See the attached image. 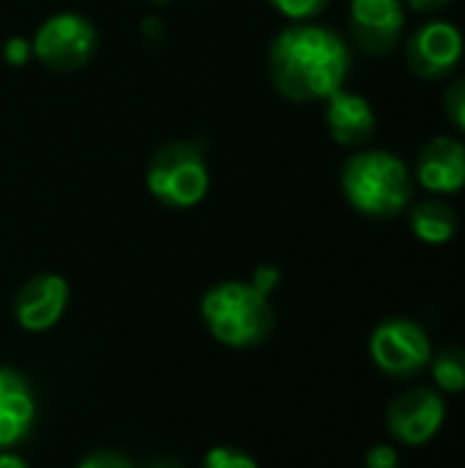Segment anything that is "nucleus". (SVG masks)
Listing matches in <instances>:
<instances>
[{
	"mask_svg": "<svg viewBox=\"0 0 465 468\" xmlns=\"http://www.w3.org/2000/svg\"><path fill=\"white\" fill-rule=\"evenodd\" d=\"M365 468H400V455L386 444H375L365 458Z\"/></svg>",
	"mask_w": 465,
	"mask_h": 468,
	"instance_id": "19",
	"label": "nucleus"
},
{
	"mask_svg": "<svg viewBox=\"0 0 465 468\" xmlns=\"http://www.w3.org/2000/svg\"><path fill=\"white\" fill-rule=\"evenodd\" d=\"M343 192L367 217H395L411 200L408 167L386 151H365L345 162Z\"/></svg>",
	"mask_w": 465,
	"mask_h": 468,
	"instance_id": "3",
	"label": "nucleus"
},
{
	"mask_svg": "<svg viewBox=\"0 0 465 468\" xmlns=\"http://www.w3.org/2000/svg\"><path fill=\"white\" fill-rule=\"evenodd\" d=\"M33 55L52 71H74L85 66L96 49V30L79 14H55L41 22L33 36Z\"/></svg>",
	"mask_w": 465,
	"mask_h": 468,
	"instance_id": "6",
	"label": "nucleus"
},
{
	"mask_svg": "<svg viewBox=\"0 0 465 468\" xmlns=\"http://www.w3.org/2000/svg\"><path fill=\"white\" fill-rule=\"evenodd\" d=\"M406 25L403 0H351V30L370 55L389 52Z\"/></svg>",
	"mask_w": 465,
	"mask_h": 468,
	"instance_id": "9",
	"label": "nucleus"
},
{
	"mask_svg": "<svg viewBox=\"0 0 465 468\" xmlns=\"http://www.w3.org/2000/svg\"><path fill=\"white\" fill-rule=\"evenodd\" d=\"M351 55L343 38L321 25L282 30L269 52V71L277 90L293 101L329 99L348 77Z\"/></svg>",
	"mask_w": 465,
	"mask_h": 468,
	"instance_id": "1",
	"label": "nucleus"
},
{
	"mask_svg": "<svg viewBox=\"0 0 465 468\" xmlns=\"http://www.w3.org/2000/svg\"><path fill=\"white\" fill-rule=\"evenodd\" d=\"M77 468H132V463L121 458L118 452H93Z\"/></svg>",
	"mask_w": 465,
	"mask_h": 468,
	"instance_id": "21",
	"label": "nucleus"
},
{
	"mask_svg": "<svg viewBox=\"0 0 465 468\" xmlns=\"http://www.w3.org/2000/svg\"><path fill=\"white\" fill-rule=\"evenodd\" d=\"M433 381L444 392H463L465 389V351L463 348H444L430 359Z\"/></svg>",
	"mask_w": 465,
	"mask_h": 468,
	"instance_id": "15",
	"label": "nucleus"
},
{
	"mask_svg": "<svg viewBox=\"0 0 465 468\" xmlns=\"http://www.w3.org/2000/svg\"><path fill=\"white\" fill-rule=\"evenodd\" d=\"M326 126L332 137L343 145H362L375 132V112L370 101L359 93L334 90L326 104Z\"/></svg>",
	"mask_w": 465,
	"mask_h": 468,
	"instance_id": "13",
	"label": "nucleus"
},
{
	"mask_svg": "<svg viewBox=\"0 0 465 468\" xmlns=\"http://www.w3.org/2000/svg\"><path fill=\"white\" fill-rule=\"evenodd\" d=\"M36 417V400L25 378L0 367V450L19 444Z\"/></svg>",
	"mask_w": 465,
	"mask_h": 468,
	"instance_id": "12",
	"label": "nucleus"
},
{
	"mask_svg": "<svg viewBox=\"0 0 465 468\" xmlns=\"http://www.w3.org/2000/svg\"><path fill=\"white\" fill-rule=\"evenodd\" d=\"M0 468H30L25 463V458L14 455V452H0Z\"/></svg>",
	"mask_w": 465,
	"mask_h": 468,
	"instance_id": "24",
	"label": "nucleus"
},
{
	"mask_svg": "<svg viewBox=\"0 0 465 468\" xmlns=\"http://www.w3.org/2000/svg\"><path fill=\"white\" fill-rule=\"evenodd\" d=\"M30 52H33V44L25 41V38H19V36L8 38L5 47H3V58H5L11 66H25L27 58H30Z\"/></svg>",
	"mask_w": 465,
	"mask_h": 468,
	"instance_id": "20",
	"label": "nucleus"
},
{
	"mask_svg": "<svg viewBox=\"0 0 465 468\" xmlns=\"http://www.w3.org/2000/svg\"><path fill=\"white\" fill-rule=\"evenodd\" d=\"M444 107H447L449 121H452L460 132H465V77L463 80H458V82L447 90Z\"/></svg>",
	"mask_w": 465,
	"mask_h": 468,
	"instance_id": "18",
	"label": "nucleus"
},
{
	"mask_svg": "<svg viewBox=\"0 0 465 468\" xmlns=\"http://www.w3.org/2000/svg\"><path fill=\"white\" fill-rule=\"evenodd\" d=\"M277 282H280V271H277L274 266H260V269L255 271V277H252V285H255L260 293H266V296H271V291L277 288Z\"/></svg>",
	"mask_w": 465,
	"mask_h": 468,
	"instance_id": "22",
	"label": "nucleus"
},
{
	"mask_svg": "<svg viewBox=\"0 0 465 468\" xmlns=\"http://www.w3.org/2000/svg\"><path fill=\"white\" fill-rule=\"evenodd\" d=\"M417 176L425 189L449 195L465 186V145L452 137H433L417 162Z\"/></svg>",
	"mask_w": 465,
	"mask_h": 468,
	"instance_id": "11",
	"label": "nucleus"
},
{
	"mask_svg": "<svg viewBox=\"0 0 465 468\" xmlns=\"http://www.w3.org/2000/svg\"><path fill=\"white\" fill-rule=\"evenodd\" d=\"M282 16L288 19H310V16H318L329 0H269Z\"/></svg>",
	"mask_w": 465,
	"mask_h": 468,
	"instance_id": "17",
	"label": "nucleus"
},
{
	"mask_svg": "<svg viewBox=\"0 0 465 468\" xmlns=\"http://www.w3.org/2000/svg\"><path fill=\"white\" fill-rule=\"evenodd\" d=\"M452 0H408V5H414L417 11H439L444 5H449Z\"/></svg>",
	"mask_w": 465,
	"mask_h": 468,
	"instance_id": "23",
	"label": "nucleus"
},
{
	"mask_svg": "<svg viewBox=\"0 0 465 468\" xmlns=\"http://www.w3.org/2000/svg\"><path fill=\"white\" fill-rule=\"evenodd\" d=\"M69 304V282L60 274H36L30 277L14 302L16 324L27 332L52 329Z\"/></svg>",
	"mask_w": 465,
	"mask_h": 468,
	"instance_id": "10",
	"label": "nucleus"
},
{
	"mask_svg": "<svg viewBox=\"0 0 465 468\" xmlns=\"http://www.w3.org/2000/svg\"><path fill=\"white\" fill-rule=\"evenodd\" d=\"M153 468H175V466H170V463H156Z\"/></svg>",
	"mask_w": 465,
	"mask_h": 468,
	"instance_id": "25",
	"label": "nucleus"
},
{
	"mask_svg": "<svg viewBox=\"0 0 465 468\" xmlns=\"http://www.w3.org/2000/svg\"><path fill=\"white\" fill-rule=\"evenodd\" d=\"M208 332L230 348H252L263 343L274 326V310L266 293L252 282H219L200 304Z\"/></svg>",
	"mask_w": 465,
	"mask_h": 468,
	"instance_id": "2",
	"label": "nucleus"
},
{
	"mask_svg": "<svg viewBox=\"0 0 465 468\" xmlns=\"http://www.w3.org/2000/svg\"><path fill=\"white\" fill-rule=\"evenodd\" d=\"M148 192L170 208H192L208 192V165L197 145L167 143L162 145L145 170Z\"/></svg>",
	"mask_w": 465,
	"mask_h": 468,
	"instance_id": "4",
	"label": "nucleus"
},
{
	"mask_svg": "<svg viewBox=\"0 0 465 468\" xmlns=\"http://www.w3.org/2000/svg\"><path fill=\"white\" fill-rule=\"evenodd\" d=\"M444 420H447V406L441 395L430 387H414L397 395L386 411L389 433L408 447L428 444L441 431Z\"/></svg>",
	"mask_w": 465,
	"mask_h": 468,
	"instance_id": "7",
	"label": "nucleus"
},
{
	"mask_svg": "<svg viewBox=\"0 0 465 468\" xmlns=\"http://www.w3.org/2000/svg\"><path fill=\"white\" fill-rule=\"evenodd\" d=\"M203 468H258V463L241 452V450H233V447H214L208 450Z\"/></svg>",
	"mask_w": 465,
	"mask_h": 468,
	"instance_id": "16",
	"label": "nucleus"
},
{
	"mask_svg": "<svg viewBox=\"0 0 465 468\" xmlns=\"http://www.w3.org/2000/svg\"><path fill=\"white\" fill-rule=\"evenodd\" d=\"M370 356L386 376L408 378L430 365L433 348L428 332L417 321L389 318L375 326L370 337Z\"/></svg>",
	"mask_w": 465,
	"mask_h": 468,
	"instance_id": "5",
	"label": "nucleus"
},
{
	"mask_svg": "<svg viewBox=\"0 0 465 468\" xmlns=\"http://www.w3.org/2000/svg\"><path fill=\"white\" fill-rule=\"evenodd\" d=\"M406 58L414 74L439 80L449 74L463 58V36L449 22H428L408 38Z\"/></svg>",
	"mask_w": 465,
	"mask_h": 468,
	"instance_id": "8",
	"label": "nucleus"
},
{
	"mask_svg": "<svg viewBox=\"0 0 465 468\" xmlns=\"http://www.w3.org/2000/svg\"><path fill=\"white\" fill-rule=\"evenodd\" d=\"M411 230L425 244H447L458 230V217L452 206L441 200H425L411 211Z\"/></svg>",
	"mask_w": 465,
	"mask_h": 468,
	"instance_id": "14",
	"label": "nucleus"
}]
</instances>
